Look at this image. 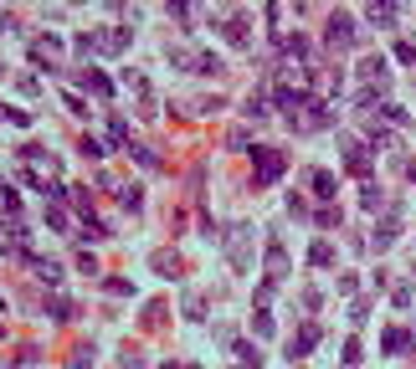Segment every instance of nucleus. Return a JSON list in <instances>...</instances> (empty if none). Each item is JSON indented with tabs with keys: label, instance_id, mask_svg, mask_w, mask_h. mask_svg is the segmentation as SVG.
Here are the masks:
<instances>
[{
	"label": "nucleus",
	"instance_id": "f257e3e1",
	"mask_svg": "<svg viewBox=\"0 0 416 369\" xmlns=\"http://www.w3.org/2000/svg\"><path fill=\"white\" fill-rule=\"evenodd\" d=\"M288 123L303 128V134H314V128H329L334 123V108H329V103H319V98H308V92H298V103L288 108Z\"/></svg>",
	"mask_w": 416,
	"mask_h": 369
},
{
	"label": "nucleus",
	"instance_id": "f03ea898",
	"mask_svg": "<svg viewBox=\"0 0 416 369\" xmlns=\"http://www.w3.org/2000/svg\"><path fill=\"white\" fill-rule=\"evenodd\" d=\"M252 160H257V184H272L283 175V164H288L278 149H267V144H252Z\"/></svg>",
	"mask_w": 416,
	"mask_h": 369
},
{
	"label": "nucleus",
	"instance_id": "7ed1b4c3",
	"mask_svg": "<svg viewBox=\"0 0 416 369\" xmlns=\"http://www.w3.org/2000/svg\"><path fill=\"white\" fill-rule=\"evenodd\" d=\"M226 252H231V267L247 272V261H252V226H231L226 236Z\"/></svg>",
	"mask_w": 416,
	"mask_h": 369
},
{
	"label": "nucleus",
	"instance_id": "20e7f679",
	"mask_svg": "<svg viewBox=\"0 0 416 369\" xmlns=\"http://www.w3.org/2000/svg\"><path fill=\"white\" fill-rule=\"evenodd\" d=\"M324 42H329V46H349V42H355V21H349L344 10H334L329 26H324Z\"/></svg>",
	"mask_w": 416,
	"mask_h": 369
},
{
	"label": "nucleus",
	"instance_id": "39448f33",
	"mask_svg": "<svg viewBox=\"0 0 416 369\" xmlns=\"http://www.w3.org/2000/svg\"><path fill=\"white\" fill-rule=\"evenodd\" d=\"M288 277V252H283V241L272 236L267 241V282H283Z\"/></svg>",
	"mask_w": 416,
	"mask_h": 369
},
{
	"label": "nucleus",
	"instance_id": "423d86ee",
	"mask_svg": "<svg viewBox=\"0 0 416 369\" xmlns=\"http://www.w3.org/2000/svg\"><path fill=\"white\" fill-rule=\"evenodd\" d=\"M314 344H319V323H303V328L293 334V344H288V359H303Z\"/></svg>",
	"mask_w": 416,
	"mask_h": 369
},
{
	"label": "nucleus",
	"instance_id": "0eeeda50",
	"mask_svg": "<svg viewBox=\"0 0 416 369\" xmlns=\"http://www.w3.org/2000/svg\"><path fill=\"white\" fill-rule=\"evenodd\" d=\"M221 36H226L231 46H252V31H247V16H226V21H221Z\"/></svg>",
	"mask_w": 416,
	"mask_h": 369
},
{
	"label": "nucleus",
	"instance_id": "6e6552de",
	"mask_svg": "<svg viewBox=\"0 0 416 369\" xmlns=\"http://www.w3.org/2000/svg\"><path fill=\"white\" fill-rule=\"evenodd\" d=\"M308 184H314V195H319V200H334V190H340L329 169H314V175H308Z\"/></svg>",
	"mask_w": 416,
	"mask_h": 369
},
{
	"label": "nucleus",
	"instance_id": "1a4fd4ad",
	"mask_svg": "<svg viewBox=\"0 0 416 369\" xmlns=\"http://www.w3.org/2000/svg\"><path fill=\"white\" fill-rule=\"evenodd\" d=\"M344 164L355 169V175H370V154H365V144H349V149H344Z\"/></svg>",
	"mask_w": 416,
	"mask_h": 369
},
{
	"label": "nucleus",
	"instance_id": "9d476101",
	"mask_svg": "<svg viewBox=\"0 0 416 369\" xmlns=\"http://www.w3.org/2000/svg\"><path fill=\"white\" fill-rule=\"evenodd\" d=\"M26 261H31V272L42 277V282H57V277H62V267H57V261H47V257H26Z\"/></svg>",
	"mask_w": 416,
	"mask_h": 369
},
{
	"label": "nucleus",
	"instance_id": "9b49d317",
	"mask_svg": "<svg viewBox=\"0 0 416 369\" xmlns=\"http://www.w3.org/2000/svg\"><path fill=\"white\" fill-rule=\"evenodd\" d=\"M396 231H401L396 221H381V226H375V252H385V246L396 241Z\"/></svg>",
	"mask_w": 416,
	"mask_h": 369
},
{
	"label": "nucleus",
	"instance_id": "f8f14e48",
	"mask_svg": "<svg viewBox=\"0 0 416 369\" xmlns=\"http://www.w3.org/2000/svg\"><path fill=\"white\" fill-rule=\"evenodd\" d=\"M308 261H314V267H329V261H334V246L329 241H314V246H308Z\"/></svg>",
	"mask_w": 416,
	"mask_h": 369
},
{
	"label": "nucleus",
	"instance_id": "ddd939ff",
	"mask_svg": "<svg viewBox=\"0 0 416 369\" xmlns=\"http://www.w3.org/2000/svg\"><path fill=\"white\" fill-rule=\"evenodd\" d=\"M406 344H411V334H406V328H385V349H391V354H401Z\"/></svg>",
	"mask_w": 416,
	"mask_h": 369
},
{
	"label": "nucleus",
	"instance_id": "4468645a",
	"mask_svg": "<svg viewBox=\"0 0 416 369\" xmlns=\"http://www.w3.org/2000/svg\"><path fill=\"white\" fill-rule=\"evenodd\" d=\"M83 83L93 87L98 98H108V92H113V83H108V77H103V72H83Z\"/></svg>",
	"mask_w": 416,
	"mask_h": 369
},
{
	"label": "nucleus",
	"instance_id": "2eb2a0df",
	"mask_svg": "<svg viewBox=\"0 0 416 369\" xmlns=\"http://www.w3.org/2000/svg\"><path fill=\"white\" fill-rule=\"evenodd\" d=\"M365 16H370L375 26H391V21H396V6H370Z\"/></svg>",
	"mask_w": 416,
	"mask_h": 369
},
{
	"label": "nucleus",
	"instance_id": "dca6fc26",
	"mask_svg": "<svg viewBox=\"0 0 416 369\" xmlns=\"http://www.w3.org/2000/svg\"><path fill=\"white\" fill-rule=\"evenodd\" d=\"M237 359H242L247 369H257V364H263V354H257V344H237Z\"/></svg>",
	"mask_w": 416,
	"mask_h": 369
},
{
	"label": "nucleus",
	"instance_id": "f3484780",
	"mask_svg": "<svg viewBox=\"0 0 416 369\" xmlns=\"http://www.w3.org/2000/svg\"><path fill=\"white\" fill-rule=\"evenodd\" d=\"M154 267H160V277H180L175 267H180V261L170 257V252H160V257H154Z\"/></svg>",
	"mask_w": 416,
	"mask_h": 369
},
{
	"label": "nucleus",
	"instance_id": "a211bd4d",
	"mask_svg": "<svg viewBox=\"0 0 416 369\" xmlns=\"http://www.w3.org/2000/svg\"><path fill=\"white\" fill-rule=\"evenodd\" d=\"M67 369H93V349H88V344H83V349H77V354H72V359H67Z\"/></svg>",
	"mask_w": 416,
	"mask_h": 369
},
{
	"label": "nucleus",
	"instance_id": "6ab92c4d",
	"mask_svg": "<svg viewBox=\"0 0 416 369\" xmlns=\"http://www.w3.org/2000/svg\"><path fill=\"white\" fill-rule=\"evenodd\" d=\"M128 149H134V160H139V164H144V169H160V160H154V154L144 149V144H128Z\"/></svg>",
	"mask_w": 416,
	"mask_h": 369
},
{
	"label": "nucleus",
	"instance_id": "aec40b11",
	"mask_svg": "<svg viewBox=\"0 0 416 369\" xmlns=\"http://www.w3.org/2000/svg\"><path fill=\"white\" fill-rule=\"evenodd\" d=\"M340 359H344V364H360V359H365V349H360V338H349V344H344V354H340Z\"/></svg>",
	"mask_w": 416,
	"mask_h": 369
},
{
	"label": "nucleus",
	"instance_id": "412c9836",
	"mask_svg": "<svg viewBox=\"0 0 416 369\" xmlns=\"http://www.w3.org/2000/svg\"><path fill=\"white\" fill-rule=\"evenodd\" d=\"M360 205H365V210H375V205H381V184H365V195H360Z\"/></svg>",
	"mask_w": 416,
	"mask_h": 369
},
{
	"label": "nucleus",
	"instance_id": "4be33fe9",
	"mask_svg": "<svg viewBox=\"0 0 416 369\" xmlns=\"http://www.w3.org/2000/svg\"><path fill=\"white\" fill-rule=\"evenodd\" d=\"M247 118H267V103L263 98H247Z\"/></svg>",
	"mask_w": 416,
	"mask_h": 369
},
{
	"label": "nucleus",
	"instance_id": "5701e85b",
	"mask_svg": "<svg viewBox=\"0 0 416 369\" xmlns=\"http://www.w3.org/2000/svg\"><path fill=\"white\" fill-rule=\"evenodd\" d=\"M108 139H113V144H124V139H128V128H124V118H113V123H108Z\"/></svg>",
	"mask_w": 416,
	"mask_h": 369
},
{
	"label": "nucleus",
	"instance_id": "b1692460",
	"mask_svg": "<svg viewBox=\"0 0 416 369\" xmlns=\"http://www.w3.org/2000/svg\"><path fill=\"white\" fill-rule=\"evenodd\" d=\"M396 57L401 62H416V42H396Z\"/></svg>",
	"mask_w": 416,
	"mask_h": 369
},
{
	"label": "nucleus",
	"instance_id": "393cba45",
	"mask_svg": "<svg viewBox=\"0 0 416 369\" xmlns=\"http://www.w3.org/2000/svg\"><path fill=\"white\" fill-rule=\"evenodd\" d=\"M411 180H416V160H411Z\"/></svg>",
	"mask_w": 416,
	"mask_h": 369
}]
</instances>
